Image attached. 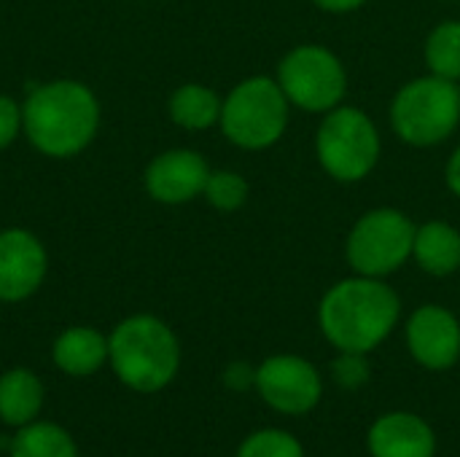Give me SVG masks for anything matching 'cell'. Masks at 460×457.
<instances>
[{"label":"cell","mask_w":460,"mask_h":457,"mask_svg":"<svg viewBox=\"0 0 460 457\" xmlns=\"http://www.w3.org/2000/svg\"><path fill=\"white\" fill-rule=\"evenodd\" d=\"M418 226L394 207L364 213L348 234V264L367 277H385L412 259Z\"/></svg>","instance_id":"cell-7"},{"label":"cell","mask_w":460,"mask_h":457,"mask_svg":"<svg viewBox=\"0 0 460 457\" xmlns=\"http://www.w3.org/2000/svg\"><path fill=\"white\" fill-rule=\"evenodd\" d=\"M445 178H447V189L460 197V145L453 151L450 162H447V170H445Z\"/></svg>","instance_id":"cell-26"},{"label":"cell","mask_w":460,"mask_h":457,"mask_svg":"<svg viewBox=\"0 0 460 457\" xmlns=\"http://www.w3.org/2000/svg\"><path fill=\"white\" fill-rule=\"evenodd\" d=\"M332 377L345 391L364 388L369 382V377H372V366L367 361V353H345V350H340V356L332 364Z\"/></svg>","instance_id":"cell-22"},{"label":"cell","mask_w":460,"mask_h":457,"mask_svg":"<svg viewBox=\"0 0 460 457\" xmlns=\"http://www.w3.org/2000/svg\"><path fill=\"white\" fill-rule=\"evenodd\" d=\"M426 65L439 78L460 81V22L450 19L431 30L426 40Z\"/></svg>","instance_id":"cell-19"},{"label":"cell","mask_w":460,"mask_h":457,"mask_svg":"<svg viewBox=\"0 0 460 457\" xmlns=\"http://www.w3.org/2000/svg\"><path fill=\"white\" fill-rule=\"evenodd\" d=\"M412 259L434 277H447L460 269V232L445 221H429L418 226Z\"/></svg>","instance_id":"cell-14"},{"label":"cell","mask_w":460,"mask_h":457,"mask_svg":"<svg viewBox=\"0 0 460 457\" xmlns=\"http://www.w3.org/2000/svg\"><path fill=\"white\" fill-rule=\"evenodd\" d=\"M288 97L280 83L267 75H253L240 81L221 105L224 135L245 148L261 151L275 145L288 127Z\"/></svg>","instance_id":"cell-5"},{"label":"cell","mask_w":460,"mask_h":457,"mask_svg":"<svg viewBox=\"0 0 460 457\" xmlns=\"http://www.w3.org/2000/svg\"><path fill=\"white\" fill-rule=\"evenodd\" d=\"M210 178L208 162L189 148H172L159 154L146 170V189L156 202L183 205L205 191Z\"/></svg>","instance_id":"cell-12"},{"label":"cell","mask_w":460,"mask_h":457,"mask_svg":"<svg viewBox=\"0 0 460 457\" xmlns=\"http://www.w3.org/2000/svg\"><path fill=\"white\" fill-rule=\"evenodd\" d=\"M391 124L410 145H439L460 124V89L456 81L431 73L404 83L391 102Z\"/></svg>","instance_id":"cell-4"},{"label":"cell","mask_w":460,"mask_h":457,"mask_svg":"<svg viewBox=\"0 0 460 457\" xmlns=\"http://www.w3.org/2000/svg\"><path fill=\"white\" fill-rule=\"evenodd\" d=\"M237 457H305V450L288 431H259L240 444Z\"/></svg>","instance_id":"cell-21"},{"label":"cell","mask_w":460,"mask_h":457,"mask_svg":"<svg viewBox=\"0 0 460 457\" xmlns=\"http://www.w3.org/2000/svg\"><path fill=\"white\" fill-rule=\"evenodd\" d=\"M367 447L372 457H434L437 436L423 417L391 412L369 428Z\"/></svg>","instance_id":"cell-13"},{"label":"cell","mask_w":460,"mask_h":457,"mask_svg":"<svg viewBox=\"0 0 460 457\" xmlns=\"http://www.w3.org/2000/svg\"><path fill=\"white\" fill-rule=\"evenodd\" d=\"M46 277V250L24 229L0 232V302L32 296Z\"/></svg>","instance_id":"cell-11"},{"label":"cell","mask_w":460,"mask_h":457,"mask_svg":"<svg viewBox=\"0 0 460 457\" xmlns=\"http://www.w3.org/2000/svg\"><path fill=\"white\" fill-rule=\"evenodd\" d=\"M108 358V339L94 329H67L54 342V364L65 374L86 377L94 374Z\"/></svg>","instance_id":"cell-15"},{"label":"cell","mask_w":460,"mask_h":457,"mask_svg":"<svg viewBox=\"0 0 460 457\" xmlns=\"http://www.w3.org/2000/svg\"><path fill=\"white\" fill-rule=\"evenodd\" d=\"M97 124V97L78 81L43 83L22 108V127L30 143L46 156L62 159L84 151L92 143Z\"/></svg>","instance_id":"cell-2"},{"label":"cell","mask_w":460,"mask_h":457,"mask_svg":"<svg viewBox=\"0 0 460 457\" xmlns=\"http://www.w3.org/2000/svg\"><path fill=\"white\" fill-rule=\"evenodd\" d=\"M19 124H22L19 105L11 97H0V148H5L16 137Z\"/></svg>","instance_id":"cell-23"},{"label":"cell","mask_w":460,"mask_h":457,"mask_svg":"<svg viewBox=\"0 0 460 457\" xmlns=\"http://www.w3.org/2000/svg\"><path fill=\"white\" fill-rule=\"evenodd\" d=\"M224 385L232 388V391H248V388H256V369L243 364V361H234L226 366L224 372Z\"/></svg>","instance_id":"cell-24"},{"label":"cell","mask_w":460,"mask_h":457,"mask_svg":"<svg viewBox=\"0 0 460 457\" xmlns=\"http://www.w3.org/2000/svg\"><path fill=\"white\" fill-rule=\"evenodd\" d=\"M259 396L283 415H307L323 396L318 369L299 356H272L256 369Z\"/></svg>","instance_id":"cell-9"},{"label":"cell","mask_w":460,"mask_h":457,"mask_svg":"<svg viewBox=\"0 0 460 457\" xmlns=\"http://www.w3.org/2000/svg\"><path fill=\"white\" fill-rule=\"evenodd\" d=\"M321 11H329V13H348V11H356L361 8L367 0H313Z\"/></svg>","instance_id":"cell-25"},{"label":"cell","mask_w":460,"mask_h":457,"mask_svg":"<svg viewBox=\"0 0 460 457\" xmlns=\"http://www.w3.org/2000/svg\"><path fill=\"white\" fill-rule=\"evenodd\" d=\"M221 100L202 83H183L170 97V119L183 129H208L221 121Z\"/></svg>","instance_id":"cell-17"},{"label":"cell","mask_w":460,"mask_h":457,"mask_svg":"<svg viewBox=\"0 0 460 457\" xmlns=\"http://www.w3.org/2000/svg\"><path fill=\"white\" fill-rule=\"evenodd\" d=\"M278 83L291 105L310 113H329L342 105L348 73L326 46L305 43L291 48L278 67Z\"/></svg>","instance_id":"cell-8"},{"label":"cell","mask_w":460,"mask_h":457,"mask_svg":"<svg viewBox=\"0 0 460 457\" xmlns=\"http://www.w3.org/2000/svg\"><path fill=\"white\" fill-rule=\"evenodd\" d=\"M407 347L412 358L431 372H445L456 366L460 358L458 318L439 304H426L415 310L407 321Z\"/></svg>","instance_id":"cell-10"},{"label":"cell","mask_w":460,"mask_h":457,"mask_svg":"<svg viewBox=\"0 0 460 457\" xmlns=\"http://www.w3.org/2000/svg\"><path fill=\"white\" fill-rule=\"evenodd\" d=\"M205 199L216 207V210H237L245 205L248 199V183L243 175L232 172V170H218V172H210L208 183H205Z\"/></svg>","instance_id":"cell-20"},{"label":"cell","mask_w":460,"mask_h":457,"mask_svg":"<svg viewBox=\"0 0 460 457\" xmlns=\"http://www.w3.org/2000/svg\"><path fill=\"white\" fill-rule=\"evenodd\" d=\"M43 407V385L27 369H11L0 377V420L5 426H30Z\"/></svg>","instance_id":"cell-16"},{"label":"cell","mask_w":460,"mask_h":457,"mask_svg":"<svg viewBox=\"0 0 460 457\" xmlns=\"http://www.w3.org/2000/svg\"><path fill=\"white\" fill-rule=\"evenodd\" d=\"M108 361L127 388L137 393H156L175 380L181 345L159 318L135 315L121 321L111 334Z\"/></svg>","instance_id":"cell-3"},{"label":"cell","mask_w":460,"mask_h":457,"mask_svg":"<svg viewBox=\"0 0 460 457\" xmlns=\"http://www.w3.org/2000/svg\"><path fill=\"white\" fill-rule=\"evenodd\" d=\"M399 294L383 277H348L326 291L318 307L323 337L345 353H372L396 329Z\"/></svg>","instance_id":"cell-1"},{"label":"cell","mask_w":460,"mask_h":457,"mask_svg":"<svg viewBox=\"0 0 460 457\" xmlns=\"http://www.w3.org/2000/svg\"><path fill=\"white\" fill-rule=\"evenodd\" d=\"M315 154L321 167L334 180L358 183L380 159V132L361 108L337 105L318 127Z\"/></svg>","instance_id":"cell-6"},{"label":"cell","mask_w":460,"mask_h":457,"mask_svg":"<svg viewBox=\"0 0 460 457\" xmlns=\"http://www.w3.org/2000/svg\"><path fill=\"white\" fill-rule=\"evenodd\" d=\"M11 457H78V450L59 426L30 423L11 439Z\"/></svg>","instance_id":"cell-18"}]
</instances>
